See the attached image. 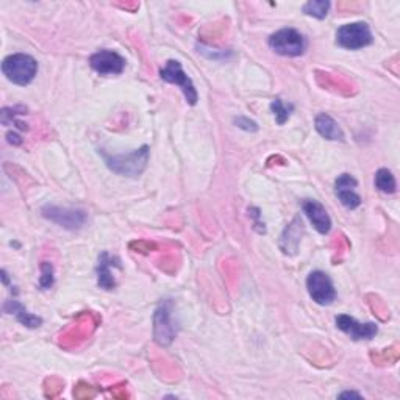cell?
Instances as JSON below:
<instances>
[{
    "mask_svg": "<svg viewBox=\"0 0 400 400\" xmlns=\"http://www.w3.org/2000/svg\"><path fill=\"white\" fill-rule=\"evenodd\" d=\"M148 146H143L138 151H133L127 155H108L105 152H100L104 156L105 164L113 172L119 175L127 177H138L143 174L148 163Z\"/></svg>",
    "mask_w": 400,
    "mask_h": 400,
    "instance_id": "obj_1",
    "label": "cell"
},
{
    "mask_svg": "<svg viewBox=\"0 0 400 400\" xmlns=\"http://www.w3.org/2000/svg\"><path fill=\"white\" fill-rule=\"evenodd\" d=\"M2 72L14 85L26 86L35 78L38 72V63L27 53H14L4 60Z\"/></svg>",
    "mask_w": 400,
    "mask_h": 400,
    "instance_id": "obj_2",
    "label": "cell"
},
{
    "mask_svg": "<svg viewBox=\"0 0 400 400\" xmlns=\"http://www.w3.org/2000/svg\"><path fill=\"white\" fill-rule=\"evenodd\" d=\"M269 47L281 57H301L307 50V39L294 28H281L271 35Z\"/></svg>",
    "mask_w": 400,
    "mask_h": 400,
    "instance_id": "obj_3",
    "label": "cell"
},
{
    "mask_svg": "<svg viewBox=\"0 0 400 400\" xmlns=\"http://www.w3.org/2000/svg\"><path fill=\"white\" fill-rule=\"evenodd\" d=\"M374 43L372 31L366 22L346 23L336 31V44L342 49L358 50Z\"/></svg>",
    "mask_w": 400,
    "mask_h": 400,
    "instance_id": "obj_4",
    "label": "cell"
},
{
    "mask_svg": "<svg viewBox=\"0 0 400 400\" xmlns=\"http://www.w3.org/2000/svg\"><path fill=\"white\" fill-rule=\"evenodd\" d=\"M160 77L164 82L177 85L178 88L183 91L188 104L190 105L198 104L199 96H198V91H195V86L191 78L183 72V67L177 60H169L166 67L160 70Z\"/></svg>",
    "mask_w": 400,
    "mask_h": 400,
    "instance_id": "obj_5",
    "label": "cell"
},
{
    "mask_svg": "<svg viewBox=\"0 0 400 400\" xmlns=\"http://www.w3.org/2000/svg\"><path fill=\"white\" fill-rule=\"evenodd\" d=\"M307 289L313 301L319 305H330L336 299L332 279L323 271H313L307 279Z\"/></svg>",
    "mask_w": 400,
    "mask_h": 400,
    "instance_id": "obj_6",
    "label": "cell"
},
{
    "mask_svg": "<svg viewBox=\"0 0 400 400\" xmlns=\"http://www.w3.org/2000/svg\"><path fill=\"white\" fill-rule=\"evenodd\" d=\"M43 216L55 224L65 227L67 230L80 229L86 221V213L83 210L61 208L55 205H45L43 208Z\"/></svg>",
    "mask_w": 400,
    "mask_h": 400,
    "instance_id": "obj_7",
    "label": "cell"
},
{
    "mask_svg": "<svg viewBox=\"0 0 400 400\" xmlns=\"http://www.w3.org/2000/svg\"><path fill=\"white\" fill-rule=\"evenodd\" d=\"M171 311L172 302L164 301L155 311V341L160 346H169L175 338V327L171 325Z\"/></svg>",
    "mask_w": 400,
    "mask_h": 400,
    "instance_id": "obj_8",
    "label": "cell"
},
{
    "mask_svg": "<svg viewBox=\"0 0 400 400\" xmlns=\"http://www.w3.org/2000/svg\"><path fill=\"white\" fill-rule=\"evenodd\" d=\"M90 65L100 75H119L125 69V60L117 52L104 49L92 55Z\"/></svg>",
    "mask_w": 400,
    "mask_h": 400,
    "instance_id": "obj_9",
    "label": "cell"
},
{
    "mask_svg": "<svg viewBox=\"0 0 400 400\" xmlns=\"http://www.w3.org/2000/svg\"><path fill=\"white\" fill-rule=\"evenodd\" d=\"M336 327L341 332L347 333L354 341H362V340H372L375 335L379 333V327L374 323H366L362 324L350 318L349 315H340L336 318Z\"/></svg>",
    "mask_w": 400,
    "mask_h": 400,
    "instance_id": "obj_10",
    "label": "cell"
},
{
    "mask_svg": "<svg viewBox=\"0 0 400 400\" xmlns=\"http://www.w3.org/2000/svg\"><path fill=\"white\" fill-rule=\"evenodd\" d=\"M357 186L358 182L350 174H342L335 182V193L347 210H355L362 205V198L357 193Z\"/></svg>",
    "mask_w": 400,
    "mask_h": 400,
    "instance_id": "obj_11",
    "label": "cell"
},
{
    "mask_svg": "<svg viewBox=\"0 0 400 400\" xmlns=\"http://www.w3.org/2000/svg\"><path fill=\"white\" fill-rule=\"evenodd\" d=\"M302 210L303 213L307 215V217L310 219V222L313 224V227L320 233V234H327L332 229V219L328 216L325 207L323 203H319L315 199H307L302 202Z\"/></svg>",
    "mask_w": 400,
    "mask_h": 400,
    "instance_id": "obj_12",
    "label": "cell"
},
{
    "mask_svg": "<svg viewBox=\"0 0 400 400\" xmlns=\"http://www.w3.org/2000/svg\"><path fill=\"white\" fill-rule=\"evenodd\" d=\"M303 232V224L301 217H294V221L289 224L280 239V249L285 255H296L301 244V237Z\"/></svg>",
    "mask_w": 400,
    "mask_h": 400,
    "instance_id": "obj_13",
    "label": "cell"
},
{
    "mask_svg": "<svg viewBox=\"0 0 400 400\" xmlns=\"http://www.w3.org/2000/svg\"><path fill=\"white\" fill-rule=\"evenodd\" d=\"M112 266H121L117 258L109 256L107 252H102L99 256L97 264V277H99V286L104 289H113L116 286V281L112 272Z\"/></svg>",
    "mask_w": 400,
    "mask_h": 400,
    "instance_id": "obj_14",
    "label": "cell"
},
{
    "mask_svg": "<svg viewBox=\"0 0 400 400\" xmlns=\"http://www.w3.org/2000/svg\"><path fill=\"white\" fill-rule=\"evenodd\" d=\"M316 130L323 138L328 141H344V133L341 127L338 125L332 116H328L325 113L319 114L315 121Z\"/></svg>",
    "mask_w": 400,
    "mask_h": 400,
    "instance_id": "obj_15",
    "label": "cell"
},
{
    "mask_svg": "<svg viewBox=\"0 0 400 400\" xmlns=\"http://www.w3.org/2000/svg\"><path fill=\"white\" fill-rule=\"evenodd\" d=\"M5 311L11 313V315H14L16 319H18L22 325H26L28 328H36L43 324L41 318L30 315V313L23 308V305L16 301H8L5 303Z\"/></svg>",
    "mask_w": 400,
    "mask_h": 400,
    "instance_id": "obj_16",
    "label": "cell"
},
{
    "mask_svg": "<svg viewBox=\"0 0 400 400\" xmlns=\"http://www.w3.org/2000/svg\"><path fill=\"white\" fill-rule=\"evenodd\" d=\"M375 186L379 188L382 193L385 194H393L396 193V178L393 175V172L388 169H379L377 174H375Z\"/></svg>",
    "mask_w": 400,
    "mask_h": 400,
    "instance_id": "obj_17",
    "label": "cell"
},
{
    "mask_svg": "<svg viewBox=\"0 0 400 400\" xmlns=\"http://www.w3.org/2000/svg\"><path fill=\"white\" fill-rule=\"evenodd\" d=\"M293 109H294L293 104H285V102L279 97L271 102V112L274 113V116H276L279 125H283L289 119Z\"/></svg>",
    "mask_w": 400,
    "mask_h": 400,
    "instance_id": "obj_18",
    "label": "cell"
},
{
    "mask_svg": "<svg viewBox=\"0 0 400 400\" xmlns=\"http://www.w3.org/2000/svg\"><path fill=\"white\" fill-rule=\"evenodd\" d=\"M328 8H330V2H325V0H311V2L303 5V13L313 16L316 19H325Z\"/></svg>",
    "mask_w": 400,
    "mask_h": 400,
    "instance_id": "obj_19",
    "label": "cell"
},
{
    "mask_svg": "<svg viewBox=\"0 0 400 400\" xmlns=\"http://www.w3.org/2000/svg\"><path fill=\"white\" fill-rule=\"evenodd\" d=\"M39 286L43 289H50L53 286V266L49 261L41 264V277H39Z\"/></svg>",
    "mask_w": 400,
    "mask_h": 400,
    "instance_id": "obj_20",
    "label": "cell"
},
{
    "mask_svg": "<svg viewBox=\"0 0 400 400\" xmlns=\"http://www.w3.org/2000/svg\"><path fill=\"white\" fill-rule=\"evenodd\" d=\"M234 125H237V127H239V129H242V130H246V131H256L258 130L256 122L252 121V119H249V117H246V116L237 117V119H234Z\"/></svg>",
    "mask_w": 400,
    "mask_h": 400,
    "instance_id": "obj_21",
    "label": "cell"
},
{
    "mask_svg": "<svg viewBox=\"0 0 400 400\" xmlns=\"http://www.w3.org/2000/svg\"><path fill=\"white\" fill-rule=\"evenodd\" d=\"M249 216H254L255 217V229L258 230V233H264V224H261L258 221V217H260V210L258 208H249Z\"/></svg>",
    "mask_w": 400,
    "mask_h": 400,
    "instance_id": "obj_22",
    "label": "cell"
},
{
    "mask_svg": "<svg viewBox=\"0 0 400 400\" xmlns=\"http://www.w3.org/2000/svg\"><path fill=\"white\" fill-rule=\"evenodd\" d=\"M6 139H8V143H11L14 146H19L22 143V139L19 135H16V133H8L6 135Z\"/></svg>",
    "mask_w": 400,
    "mask_h": 400,
    "instance_id": "obj_23",
    "label": "cell"
},
{
    "mask_svg": "<svg viewBox=\"0 0 400 400\" xmlns=\"http://www.w3.org/2000/svg\"><path fill=\"white\" fill-rule=\"evenodd\" d=\"M340 397H341V399H344V397H362V396H360L358 393H350V391H347V393H342V394H340Z\"/></svg>",
    "mask_w": 400,
    "mask_h": 400,
    "instance_id": "obj_24",
    "label": "cell"
}]
</instances>
